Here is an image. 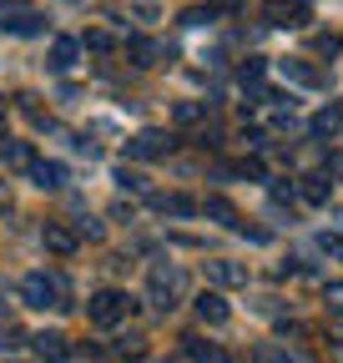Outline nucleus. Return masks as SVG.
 Segmentation results:
<instances>
[{
	"mask_svg": "<svg viewBox=\"0 0 343 363\" xmlns=\"http://www.w3.org/2000/svg\"><path fill=\"white\" fill-rule=\"evenodd\" d=\"M182 293H187V272H182L177 262H152V272H147V298H152V308L172 313Z\"/></svg>",
	"mask_w": 343,
	"mask_h": 363,
	"instance_id": "obj_1",
	"label": "nucleus"
},
{
	"mask_svg": "<svg viewBox=\"0 0 343 363\" xmlns=\"http://www.w3.org/2000/svg\"><path fill=\"white\" fill-rule=\"evenodd\" d=\"M132 313H137V298H126L121 288H101V293H91V303H86V318H91L96 328H116Z\"/></svg>",
	"mask_w": 343,
	"mask_h": 363,
	"instance_id": "obj_2",
	"label": "nucleus"
},
{
	"mask_svg": "<svg viewBox=\"0 0 343 363\" xmlns=\"http://www.w3.org/2000/svg\"><path fill=\"white\" fill-rule=\"evenodd\" d=\"M66 278H61V272H30V278L21 283V298L30 303V308H71L66 303Z\"/></svg>",
	"mask_w": 343,
	"mask_h": 363,
	"instance_id": "obj_3",
	"label": "nucleus"
},
{
	"mask_svg": "<svg viewBox=\"0 0 343 363\" xmlns=\"http://www.w3.org/2000/svg\"><path fill=\"white\" fill-rule=\"evenodd\" d=\"M308 0H263V26L288 30V26H308Z\"/></svg>",
	"mask_w": 343,
	"mask_h": 363,
	"instance_id": "obj_4",
	"label": "nucleus"
},
{
	"mask_svg": "<svg viewBox=\"0 0 343 363\" xmlns=\"http://www.w3.org/2000/svg\"><path fill=\"white\" fill-rule=\"evenodd\" d=\"M172 147H177V136H162V131H137L132 142H126V157H132V162H157V157H167Z\"/></svg>",
	"mask_w": 343,
	"mask_h": 363,
	"instance_id": "obj_5",
	"label": "nucleus"
},
{
	"mask_svg": "<svg viewBox=\"0 0 343 363\" xmlns=\"http://www.w3.org/2000/svg\"><path fill=\"white\" fill-rule=\"evenodd\" d=\"M207 283H218V288H247V267L232 262V257H212L207 262Z\"/></svg>",
	"mask_w": 343,
	"mask_h": 363,
	"instance_id": "obj_6",
	"label": "nucleus"
},
{
	"mask_svg": "<svg viewBox=\"0 0 343 363\" xmlns=\"http://www.w3.org/2000/svg\"><path fill=\"white\" fill-rule=\"evenodd\" d=\"M40 238H46V247H51L56 257H71V252L81 247V233H76V227H66V222H46V227H40Z\"/></svg>",
	"mask_w": 343,
	"mask_h": 363,
	"instance_id": "obj_7",
	"label": "nucleus"
},
{
	"mask_svg": "<svg viewBox=\"0 0 343 363\" xmlns=\"http://www.w3.org/2000/svg\"><path fill=\"white\" fill-rule=\"evenodd\" d=\"M26 172H30V182H35L40 192H61V187H66V167H61V162H46V157H35Z\"/></svg>",
	"mask_w": 343,
	"mask_h": 363,
	"instance_id": "obj_8",
	"label": "nucleus"
},
{
	"mask_svg": "<svg viewBox=\"0 0 343 363\" xmlns=\"http://www.w3.org/2000/svg\"><path fill=\"white\" fill-rule=\"evenodd\" d=\"M30 348L46 358V363H66V358H71V338H66V333H56V328H51V333H35V338H30Z\"/></svg>",
	"mask_w": 343,
	"mask_h": 363,
	"instance_id": "obj_9",
	"label": "nucleus"
},
{
	"mask_svg": "<svg viewBox=\"0 0 343 363\" xmlns=\"http://www.w3.org/2000/svg\"><path fill=\"white\" fill-rule=\"evenodd\" d=\"M197 212H207L212 222H223V227H232V233H242V217H237V207H232L227 197H207V202H197Z\"/></svg>",
	"mask_w": 343,
	"mask_h": 363,
	"instance_id": "obj_10",
	"label": "nucleus"
},
{
	"mask_svg": "<svg viewBox=\"0 0 343 363\" xmlns=\"http://www.w3.org/2000/svg\"><path fill=\"white\" fill-rule=\"evenodd\" d=\"M126 56H132V66H157L162 61V45L152 35H126Z\"/></svg>",
	"mask_w": 343,
	"mask_h": 363,
	"instance_id": "obj_11",
	"label": "nucleus"
},
{
	"mask_svg": "<svg viewBox=\"0 0 343 363\" xmlns=\"http://www.w3.org/2000/svg\"><path fill=\"white\" fill-rule=\"evenodd\" d=\"M76 56H81V40H76V35H56V45H51V66H56V71H71Z\"/></svg>",
	"mask_w": 343,
	"mask_h": 363,
	"instance_id": "obj_12",
	"label": "nucleus"
},
{
	"mask_svg": "<svg viewBox=\"0 0 343 363\" xmlns=\"http://www.w3.org/2000/svg\"><path fill=\"white\" fill-rule=\"evenodd\" d=\"M197 318L202 323H227V298L223 293H202L197 298Z\"/></svg>",
	"mask_w": 343,
	"mask_h": 363,
	"instance_id": "obj_13",
	"label": "nucleus"
},
{
	"mask_svg": "<svg viewBox=\"0 0 343 363\" xmlns=\"http://www.w3.org/2000/svg\"><path fill=\"white\" fill-rule=\"evenodd\" d=\"M152 207L162 217H197V202L192 197H177V192H172V197H152Z\"/></svg>",
	"mask_w": 343,
	"mask_h": 363,
	"instance_id": "obj_14",
	"label": "nucleus"
},
{
	"mask_svg": "<svg viewBox=\"0 0 343 363\" xmlns=\"http://www.w3.org/2000/svg\"><path fill=\"white\" fill-rule=\"evenodd\" d=\"M308 131H313V136H333V131H343V106H323V111L308 121Z\"/></svg>",
	"mask_w": 343,
	"mask_h": 363,
	"instance_id": "obj_15",
	"label": "nucleus"
},
{
	"mask_svg": "<svg viewBox=\"0 0 343 363\" xmlns=\"http://www.w3.org/2000/svg\"><path fill=\"white\" fill-rule=\"evenodd\" d=\"M298 197L313 202V207H323V202H328V182H323V177H298Z\"/></svg>",
	"mask_w": 343,
	"mask_h": 363,
	"instance_id": "obj_16",
	"label": "nucleus"
},
{
	"mask_svg": "<svg viewBox=\"0 0 343 363\" xmlns=\"http://www.w3.org/2000/svg\"><path fill=\"white\" fill-rule=\"evenodd\" d=\"M283 76H288V81H298V86H323V76H318L308 61H283Z\"/></svg>",
	"mask_w": 343,
	"mask_h": 363,
	"instance_id": "obj_17",
	"label": "nucleus"
},
{
	"mask_svg": "<svg viewBox=\"0 0 343 363\" xmlns=\"http://www.w3.org/2000/svg\"><path fill=\"white\" fill-rule=\"evenodd\" d=\"M252 363H303V358L288 353V348H278V343H257L252 348Z\"/></svg>",
	"mask_w": 343,
	"mask_h": 363,
	"instance_id": "obj_18",
	"label": "nucleus"
},
{
	"mask_svg": "<svg viewBox=\"0 0 343 363\" xmlns=\"http://www.w3.org/2000/svg\"><path fill=\"white\" fill-rule=\"evenodd\" d=\"M0 157H6L11 167H21V172H26V167L35 162V152H30L26 142H11V136H6V142H0Z\"/></svg>",
	"mask_w": 343,
	"mask_h": 363,
	"instance_id": "obj_19",
	"label": "nucleus"
},
{
	"mask_svg": "<svg viewBox=\"0 0 343 363\" xmlns=\"http://www.w3.org/2000/svg\"><path fill=\"white\" fill-rule=\"evenodd\" d=\"M182 343H187V353H192V358H207V363H227V353H223L218 343H202L197 333H192V338H182Z\"/></svg>",
	"mask_w": 343,
	"mask_h": 363,
	"instance_id": "obj_20",
	"label": "nucleus"
},
{
	"mask_svg": "<svg viewBox=\"0 0 343 363\" xmlns=\"http://www.w3.org/2000/svg\"><path fill=\"white\" fill-rule=\"evenodd\" d=\"M16 348H26V333L16 323H0V353H16Z\"/></svg>",
	"mask_w": 343,
	"mask_h": 363,
	"instance_id": "obj_21",
	"label": "nucleus"
},
{
	"mask_svg": "<svg viewBox=\"0 0 343 363\" xmlns=\"http://www.w3.org/2000/svg\"><path fill=\"white\" fill-rule=\"evenodd\" d=\"M172 116H177L182 126H192V121H202V116H207V106H202V101H177V111H172Z\"/></svg>",
	"mask_w": 343,
	"mask_h": 363,
	"instance_id": "obj_22",
	"label": "nucleus"
},
{
	"mask_svg": "<svg viewBox=\"0 0 343 363\" xmlns=\"http://www.w3.org/2000/svg\"><path fill=\"white\" fill-rule=\"evenodd\" d=\"M81 51H111V35L106 30H86L81 35Z\"/></svg>",
	"mask_w": 343,
	"mask_h": 363,
	"instance_id": "obj_23",
	"label": "nucleus"
},
{
	"mask_svg": "<svg viewBox=\"0 0 343 363\" xmlns=\"http://www.w3.org/2000/svg\"><path fill=\"white\" fill-rule=\"evenodd\" d=\"M116 182H121L126 192H147V177H142V172H132V167H121V172H116Z\"/></svg>",
	"mask_w": 343,
	"mask_h": 363,
	"instance_id": "obj_24",
	"label": "nucleus"
},
{
	"mask_svg": "<svg viewBox=\"0 0 343 363\" xmlns=\"http://www.w3.org/2000/svg\"><path fill=\"white\" fill-rule=\"evenodd\" d=\"M323 303H328V313L343 318V283H323Z\"/></svg>",
	"mask_w": 343,
	"mask_h": 363,
	"instance_id": "obj_25",
	"label": "nucleus"
},
{
	"mask_svg": "<svg viewBox=\"0 0 343 363\" xmlns=\"http://www.w3.org/2000/svg\"><path fill=\"white\" fill-rule=\"evenodd\" d=\"M207 21H218V11H212V6H192V11L182 16V26H207Z\"/></svg>",
	"mask_w": 343,
	"mask_h": 363,
	"instance_id": "obj_26",
	"label": "nucleus"
},
{
	"mask_svg": "<svg viewBox=\"0 0 343 363\" xmlns=\"http://www.w3.org/2000/svg\"><path fill=\"white\" fill-rule=\"evenodd\" d=\"M263 71H268L263 61H242V71H237V76H242V86H257V81H263Z\"/></svg>",
	"mask_w": 343,
	"mask_h": 363,
	"instance_id": "obj_27",
	"label": "nucleus"
},
{
	"mask_svg": "<svg viewBox=\"0 0 343 363\" xmlns=\"http://www.w3.org/2000/svg\"><path fill=\"white\" fill-rule=\"evenodd\" d=\"M71 358H81V363H106V353H101L96 343H86V348H71Z\"/></svg>",
	"mask_w": 343,
	"mask_h": 363,
	"instance_id": "obj_28",
	"label": "nucleus"
},
{
	"mask_svg": "<svg viewBox=\"0 0 343 363\" xmlns=\"http://www.w3.org/2000/svg\"><path fill=\"white\" fill-rule=\"evenodd\" d=\"M318 247H323L328 257H343V238H338V233H323V238H318Z\"/></svg>",
	"mask_w": 343,
	"mask_h": 363,
	"instance_id": "obj_29",
	"label": "nucleus"
},
{
	"mask_svg": "<svg viewBox=\"0 0 343 363\" xmlns=\"http://www.w3.org/2000/svg\"><path fill=\"white\" fill-rule=\"evenodd\" d=\"M328 358L343 363V328H328Z\"/></svg>",
	"mask_w": 343,
	"mask_h": 363,
	"instance_id": "obj_30",
	"label": "nucleus"
},
{
	"mask_svg": "<svg viewBox=\"0 0 343 363\" xmlns=\"http://www.w3.org/2000/svg\"><path fill=\"white\" fill-rule=\"evenodd\" d=\"M338 45H343L338 35H318V40H313V51H318V56H338Z\"/></svg>",
	"mask_w": 343,
	"mask_h": 363,
	"instance_id": "obj_31",
	"label": "nucleus"
},
{
	"mask_svg": "<svg viewBox=\"0 0 343 363\" xmlns=\"http://www.w3.org/2000/svg\"><path fill=\"white\" fill-rule=\"evenodd\" d=\"M207 6H212V11H242L247 0H207Z\"/></svg>",
	"mask_w": 343,
	"mask_h": 363,
	"instance_id": "obj_32",
	"label": "nucleus"
},
{
	"mask_svg": "<svg viewBox=\"0 0 343 363\" xmlns=\"http://www.w3.org/2000/svg\"><path fill=\"white\" fill-rule=\"evenodd\" d=\"M11 212V192H6V182H0V217Z\"/></svg>",
	"mask_w": 343,
	"mask_h": 363,
	"instance_id": "obj_33",
	"label": "nucleus"
},
{
	"mask_svg": "<svg viewBox=\"0 0 343 363\" xmlns=\"http://www.w3.org/2000/svg\"><path fill=\"white\" fill-rule=\"evenodd\" d=\"M328 172H333V177H343V157H328Z\"/></svg>",
	"mask_w": 343,
	"mask_h": 363,
	"instance_id": "obj_34",
	"label": "nucleus"
},
{
	"mask_svg": "<svg viewBox=\"0 0 343 363\" xmlns=\"http://www.w3.org/2000/svg\"><path fill=\"white\" fill-rule=\"evenodd\" d=\"M0 142H6V101H0Z\"/></svg>",
	"mask_w": 343,
	"mask_h": 363,
	"instance_id": "obj_35",
	"label": "nucleus"
},
{
	"mask_svg": "<svg viewBox=\"0 0 343 363\" xmlns=\"http://www.w3.org/2000/svg\"><path fill=\"white\" fill-rule=\"evenodd\" d=\"M126 363H147V358H142V353H132V358H126Z\"/></svg>",
	"mask_w": 343,
	"mask_h": 363,
	"instance_id": "obj_36",
	"label": "nucleus"
},
{
	"mask_svg": "<svg viewBox=\"0 0 343 363\" xmlns=\"http://www.w3.org/2000/svg\"><path fill=\"white\" fill-rule=\"evenodd\" d=\"M0 11H11V0H0Z\"/></svg>",
	"mask_w": 343,
	"mask_h": 363,
	"instance_id": "obj_37",
	"label": "nucleus"
}]
</instances>
